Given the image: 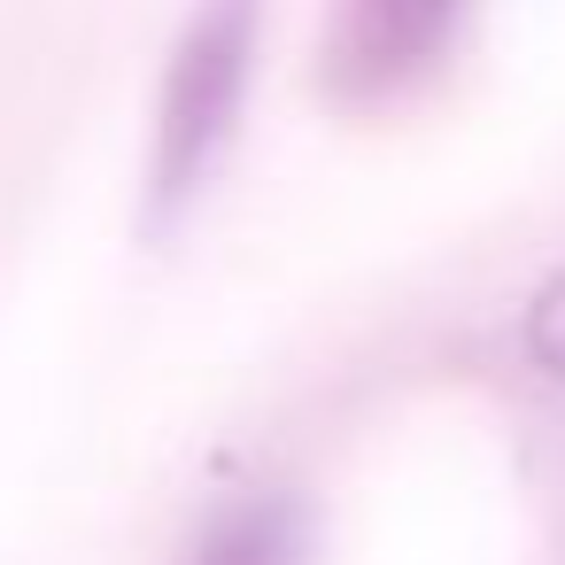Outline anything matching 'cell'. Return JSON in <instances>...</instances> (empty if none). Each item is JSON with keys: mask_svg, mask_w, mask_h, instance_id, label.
Returning a JSON list of instances; mask_svg holds the SVG:
<instances>
[{"mask_svg": "<svg viewBox=\"0 0 565 565\" xmlns=\"http://www.w3.org/2000/svg\"><path fill=\"white\" fill-rule=\"evenodd\" d=\"M186 565H310V511L279 488L233 495L186 542Z\"/></svg>", "mask_w": 565, "mask_h": 565, "instance_id": "3", "label": "cell"}, {"mask_svg": "<svg viewBox=\"0 0 565 565\" xmlns=\"http://www.w3.org/2000/svg\"><path fill=\"white\" fill-rule=\"evenodd\" d=\"M519 349H526V364H534L550 387H565V264H550L542 287L526 295V310H519Z\"/></svg>", "mask_w": 565, "mask_h": 565, "instance_id": "4", "label": "cell"}, {"mask_svg": "<svg viewBox=\"0 0 565 565\" xmlns=\"http://www.w3.org/2000/svg\"><path fill=\"white\" fill-rule=\"evenodd\" d=\"M457 17H465V0H341L326 24V47H318L326 94L349 109L411 94L449 55Z\"/></svg>", "mask_w": 565, "mask_h": 565, "instance_id": "2", "label": "cell"}, {"mask_svg": "<svg viewBox=\"0 0 565 565\" xmlns=\"http://www.w3.org/2000/svg\"><path fill=\"white\" fill-rule=\"evenodd\" d=\"M256 40H264V0H194L179 47L163 63L156 94V140H148V186H140V233L163 241L217 179L241 102L256 78Z\"/></svg>", "mask_w": 565, "mask_h": 565, "instance_id": "1", "label": "cell"}]
</instances>
